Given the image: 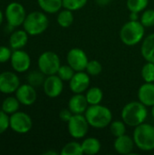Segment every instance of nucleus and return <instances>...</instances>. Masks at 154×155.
Segmentation results:
<instances>
[{
    "label": "nucleus",
    "instance_id": "obj_27",
    "mask_svg": "<svg viewBox=\"0 0 154 155\" xmlns=\"http://www.w3.org/2000/svg\"><path fill=\"white\" fill-rule=\"evenodd\" d=\"M149 0H127L126 5L130 12L141 13L148 6Z\"/></svg>",
    "mask_w": 154,
    "mask_h": 155
},
{
    "label": "nucleus",
    "instance_id": "obj_14",
    "mask_svg": "<svg viewBox=\"0 0 154 155\" xmlns=\"http://www.w3.org/2000/svg\"><path fill=\"white\" fill-rule=\"evenodd\" d=\"M15 94L20 104L25 106H30L34 104L37 99L36 90L34 86L31 85L30 84H20Z\"/></svg>",
    "mask_w": 154,
    "mask_h": 155
},
{
    "label": "nucleus",
    "instance_id": "obj_3",
    "mask_svg": "<svg viewBox=\"0 0 154 155\" xmlns=\"http://www.w3.org/2000/svg\"><path fill=\"white\" fill-rule=\"evenodd\" d=\"M145 27L143 25L138 21H132L125 23L120 31V38L121 41L128 45L133 46L139 44L144 37Z\"/></svg>",
    "mask_w": 154,
    "mask_h": 155
},
{
    "label": "nucleus",
    "instance_id": "obj_33",
    "mask_svg": "<svg viewBox=\"0 0 154 155\" xmlns=\"http://www.w3.org/2000/svg\"><path fill=\"white\" fill-rule=\"evenodd\" d=\"M75 74V71L69 65V64H64V65H61L58 72H57V75L63 80V81H70L74 74Z\"/></svg>",
    "mask_w": 154,
    "mask_h": 155
},
{
    "label": "nucleus",
    "instance_id": "obj_41",
    "mask_svg": "<svg viewBox=\"0 0 154 155\" xmlns=\"http://www.w3.org/2000/svg\"><path fill=\"white\" fill-rule=\"evenodd\" d=\"M44 155H56L57 153H55V152H53V151H49V152H45L44 153Z\"/></svg>",
    "mask_w": 154,
    "mask_h": 155
},
{
    "label": "nucleus",
    "instance_id": "obj_22",
    "mask_svg": "<svg viewBox=\"0 0 154 155\" xmlns=\"http://www.w3.org/2000/svg\"><path fill=\"white\" fill-rule=\"evenodd\" d=\"M39 7L48 14L58 13L63 7V0H37Z\"/></svg>",
    "mask_w": 154,
    "mask_h": 155
},
{
    "label": "nucleus",
    "instance_id": "obj_12",
    "mask_svg": "<svg viewBox=\"0 0 154 155\" xmlns=\"http://www.w3.org/2000/svg\"><path fill=\"white\" fill-rule=\"evenodd\" d=\"M10 64L14 71L16 73H25L30 68L31 58L30 55L22 49L13 50Z\"/></svg>",
    "mask_w": 154,
    "mask_h": 155
},
{
    "label": "nucleus",
    "instance_id": "obj_5",
    "mask_svg": "<svg viewBox=\"0 0 154 155\" xmlns=\"http://www.w3.org/2000/svg\"><path fill=\"white\" fill-rule=\"evenodd\" d=\"M49 25V20L46 15L40 11L29 13L23 24L24 29L29 35L35 36L43 34Z\"/></svg>",
    "mask_w": 154,
    "mask_h": 155
},
{
    "label": "nucleus",
    "instance_id": "obj_40",
    "mask_svg": "<svg viewBox=\"0 0 154 155\" xmlns=\"http://www.w3.org/2000/svg\"><path fill=\"white\" fill-rule=\"evenodd\" d=\"M3 21H4V14H3V12L0 10V25H2Z\"/></svg>",
    "mask_w": 154,
    "mask_h": 155
},
{
    "label": "nucleus",
    "instance_id": "obj_25",
    "mask_svg": "<svg viewBox=\"0 0 154 155\" xmlns=\"http://www.w3.org/2000/svg\"><path fill=\"white\" fill-rule=\"evenodd\" d=\"M74 20V17L73 11L65 9V8L64 10L60 11L57 15V23L61 27H64V28L70 27L73 25Z\"/></svg>",
    "mask_w": 154,
    "mask_h": 155
},
{
    "label": "nucleus",
    "instance_id": "obj_24",
    "mask_svg": "<svg viewBox=\"0 0 154 155\" xmlns=\"http://www.w3.org/2000/svg\"><path fill=\"white\" fill-rule=\"evenodd\" d=\"M86 100L89 104V105H94L99 104L103 101V93L99 87H92L89 88L85 94Z\"/></svg>",
    "mask_w": 154,
    "mask_h": 155
},
{
    "label": "nucleus",
    "instance_id": "obj_21",
    "mask_svg": "<svg viewBox=\"0 0 154 155\" xmlns=\"http://www.w3.org/2000/svg\"><path fill=\"white\" fill-rule=\"evenodd\" d=\"M84 154L93 155L98 153L101 150V143L97 138L89 137L84 140L81 143Z\"/></svg>",
    "mask_w": 154,
    "mask_h": 155
},
{
    "label": "nucleus",
    "instance_id": "obj_4",
    "mask_svg": "<svg viewBox=\"0 0 154 155\" xmlns=\"http://www.w3.org/2000/svg\"><path fill=\"white\" fill-rule=\"evenodd\" d=\"M135 145L143 152L154 150V126L150 124H142L135 127L133 132Z\"/></svg>",
    "mask_w": 154,
    "mask_h": 155
},
{
    "label": "nucleus",
    "instance_id": "obj_13",
    "mask_svg": "<svg viewBox=\"0 0 154 155\" xmlns=\"http://www.w3.org/2000/svg\"><path fill=\"white\" fill-rule=\"evenodd\" d=\"M64 81L57 75L52 74L45 77L43 84L44 94L50 98L58 97L64 90Z\"/></svg>",
    "mask_w": 154,
    "mask_h": 155
},
{
    "label": "nucleus",
    "instance_id": "obj_17",
    "mask_svg": "<svg viewBox=\"0 0 154 155\" xmlns=\"http://www.w3.org/2000/svg\"><path fill=\"white\" fill-rule=\"evenodd\" d=\"M88 102L85 95L82 94H75L68 102V108L74 114H84L88 108Z\"/></svg>",
    "mask_w": 154,
    "mask_h": 155
},
{
    "label": "nucleus",
    "instance_id": "obj_20",
    "mask_svg": "<svg viewBox=\"0 0 154 155\" xmlns=\"http://www.w3.org/2000/svg\"><path fill=\"white\" fill-rule=\"evenodd\" d=\"M141 53L147 62L154 63V34L147 35L142 44Z\"/></svg>",
    "mask_w": 154,
    "mask_h": 155
},
{
    "label": "nucleus",
    "instance_id": "obj_38",
    "mask_svg": "<svg viewBox=\"0 0 154 155\" xmlns=\"http://www.w3.org/2000/svg\"><path fill=\"white\" fill-rule=\"evenodd\" d=\"M95 2L100 6H106L112 2V0H95Z\"/></svg>",
    "mask_w": 154,
    "mask_h": 155
},
{
    "label": "nucleus",
    "instance_id": "obj_18",
    "mask_svg": "<svg viewBox=\"0 0 154 155\" xmlns=\"http://www.w3.org/2000/svg\"><path fill=\"white\" fill-rule=\"evenodd\" d=\"M139 101L146 107H152L154 105V84L146 83L141 85L138 91Z\"/></svg>",
    "mask_w": 154,
    "mask_h": 155
},
{
    "label": "nucleus",
    "instance_id": "obj_10",
    "mask_svg": "<svg viewBox=\"0 0 154 155\" xmlns=\"http://www.w3.org/2000/svg\"><path fill=\"white\" fill-rule=\"evenodd\" d=\"M68 64L75 71H84L87 64L89 62L88 56L85 52L80 48H73L71 49L66 56Z\"/></svg>",
    "mask_w": 154,
    "mask_h": 155
},
{
    "label": "nucleus",
    "instance_id": "obj_26",
    "mask_svg": "<svg viewBox=\"0 0 154 155\" xmlns=\"http://www.w3.org/2000/svg\"><path fill=\"white\" fill-rule=\"evenodd\" d=\"M62 155H83L82 144L77 142H70L66 143L61 151Z\"/></svg>",
    "mask_w": 154,
    "mask_h": 155
},
{
    "label": "nucleus",
    "instance_id": "obj_7",
    "mask_svg": "<svg viewBox=\"0 0 154 155\" xmlns=\"http://www.w3.org/2000/svg\"><path fill=\"white\" fill-rule=\"evenodd\" d=\"M26 15H27L24 5L18 2L9 3L5 10V17L7 25L12 27L23 25Z\"/></svg>",
    "mask_w": 154,
    "mask_h": 155
},
{
    "label": "nucleus",
    "instance_id": "obj_42",
    "mask_svg": "<svg viewBox=\"0 0 154 155\" xmlns=\"http://www.w3.org/2000/svg\"><path fill=\"white\" fill-rule=\"evenodd\" d=\"M152 116H153V118H154V105L152 106Z\"/></svg>",
    "mask_w": 154,
    "mask_h": 155
},
{
    "label": "nucleus",
    "instance_id": "obj_19",
    "mask_svg": "<svg viewBox=\"0 0 154 155\" xmlns=\"http://www.w3.org/2000/svg\"><path fill=\"white\" fill-rule=\"evenodd\" d=\"M29 35L24 30H15L14 31L9 37V46L12 50L23 49L28 43Z\"/></svg>",
    "mask_w": 154,
    "mask_h": 155
},
{
    "label": "nucleus",
    "instance_id": "obj_8",
    "mask_svg": "<svg viewBox=\"0 0 154 155\" xmlns=\"http://www.w3.org/2000/svg\"><path fill=\"white\" fill-rule=\"evenodd\" d=\"M33 121L29 114L24 112L17 111L10 115V129L16 134H25L31 131Z\"/></svg>",
    "mask_w": 154,
    "mask_h": 155
},
{
    "label": "nucleus",
    "instance_id": "obj_6",
    "mask_svg": "<svg viewBox=\"0 0 154 155\" xmlns=\"http://www.w3.org/2000/svg\"><path fill=\"white\" fill-rule=\"evenodd\" d=\"M39 70L46 76L56 74L60 66L61 61L58 54L52 51H45L42 53L37 61Z\"/></svg>",
    "mask_w": 154,
    "mask_h": 155
},
{
    "label": "nucleus",
    "instance_id": "obj_11",
    "mask_svg": "<svg viewBox=\"0 0 154 155\" xmlns=\"http://www.w3.org/2000/svg\"><path fill=\"white\" fill-rule=\"evenodd\" d=\"M19 86L20 79L15 73L5 71L0 74V93L11 94L15 93Z\"/></svg>",
    "mask_w": 154,
    "mask_h": 155
},
{
    "label": "nucleus",
    "instance_id": "obj_16",
    "mask_svg": "<svg viewBox=\"0 0 154 155\" xmlns=\"http://www.w3.org/2000/svg\"><path fill=\"white\" fill-rule=\"evenodd\" d=\"M134 140L131 136L127 134L121 135L119 137H116L114 143H113V148L114 150L120 153V154L127 155L131 154L134 149Z\"/></svg>",
    "mask_w": 154,
    "mask_h": 155
},
{
    "label": "nucleus",
    "instance_id": "obj_37",
    "mask_svg": "<svg viewBox=\"0 0 154 155\" xmlns=\"http://www.w3.org/2000/svg\"><path fill=\"white\" fill-rule=\"evenodd\" d=\"M74 115V114L70 111V109H63L60 113H59V117L60 119L64 122V123H68L70 121V119L72 118V116Z\"/></svg>",
    "mask_w": 154,
    "mask_h": 155
},
{
    "label": "nucleus",
    "instance_id": "obj_34",
    "mask_svg": "<svg viewBox=\"0 0 154 155\" xmlns=\"http://www.w3.org/2000/svg\"><path fill=\"white\" fill-rule=\"evenodd\" d=\"M140 22L143 25L144 27H152L154 25V10L153 9H147L144 10Z\"/></svg>",
    "mask_w": 154,
    "mask_h": 155
},
{
    "label": "nucleus",
    "instance_id": "obj_23",
    "mask_svg": "<svg viewBox=\"0 0 154 155\" xmlns=\"http://www.w3.org/2000/svg\"><path fill=\"white\" fill-rule=\"evenodd\" d=\"M20 104H21L20 102L15 96H8L5 98L4 101L2 102L1 110L4 111L8 115H11L16 113L17 111H19Z\"/></svg>",
    "mask_w": 154,
    "mask_h": 155
},
{
    "label": "nucleus",
    "instance_id": "obj_39",
    "mask_svg": "<svg viewBox=\"0 0 154 155\" xmlns=\"http://www.w3.org/2000/svg\"><path fill=\"white\" fill-rule=\"evenodd\" d=\"M130 20H132V21H138L139 20V13L131 12V14H130Z\"/></svg>",
    "mask_w": 154,
    "mask_h": 155
},
{
    "label": "nucleus",
    "instance_id": "obj_1",
    "mask_svg": "<svg viewBox=\"0 0 154 155\" xmlns=\"http://www.w3.org/2000/svg\"><path fill=\"white\" fill-rule=\"evenodd\" d=\"M148 111L146 106L140 101L130 102L124 105L122 110V120L126 125L136 127L143 124L147 118Z\"/></svg>",
    "mask_w": 154,
    "mask_h": 155
},
{
    "label": "nucleus",
    "instance_id": "obj_2",
    "mask_svg": "<svg viewBox=\"0 0 154 155\" xmlns=\"http://www.w3.org/2000/svg\"><path fill=\"white\" fill-rule=\"evenodd\" d=\"M84 116L90 126L96 129H103L110 125L113 122V114L111 110L103 105H89Z\"/></svg>",
    "mask_w": 154,
    "mask_h": 155
},
{
    "label": "nucleus",
    "instance_id": "obj_36",
    "mask_svg": "<svg viewBox=\"0 0 154 155\" xmlns=\"http://www.w3.org/2000/svg\"><path fill=\"white\" fill-rule=\"evenodd\" d=\"M12 49L11 47L0 45V64H5L10 61L12 56Z\"/></svg>",
    "mask_w": 154,
    "mask_h": 155
},
{
    "label": "nucleus",
    "instance_id": "obj_29",
    "mask_svg": "<svg viewBox=\"0 0 154 155\" xmlns=\"http://www.w3.org/2000/svg\"><path fill=\"white\" fill-rule=\"evenodd\" d=\"M45 80L44 74L39 70V71H34L31 72L27 76V82L33 86H40L44 84V82Z\"/></svg>",
    "mask_w": 154,
    "mask_h": 155
},
{
    "label": "nucleus",
    "instance_id": "obj_9",
    "mask_svg": "<svg viewBox=\"0 0 154 155\" xmlns=\"http://www.w3.org/2000/svg\"><path fill=\"white\" fill-rule=\"evenodd\" d=\"M68 124V132L74 139L84 138L89 131V124L84 114H74Z\"/></svg>",
    "mask_w": 154,
    "mask_h": 155
},
{
    "label": "nucleus",
    "instance_id": "obj_31",
    "mask_svg": "<svg viewBox=\"0 0 154 155\" xmlns=\"http://www.w3.org/2000/svg\"><path fill=\"white\" fill-rule=\"evenodd\" d=\"M85 71L91 76H97L102 73L103 65L97 60H91L88 62L87 66L85 68Z\"/></svg>",
    "mask_w": 154,
    "mask_h": 155
},
{
    "label": "nucleus",
    "instance_id": "obj_15",
    "mask_svg": "<svg viewBox=\"0 0 154 155\" xmlns=\"http://www.w3.org/2000/svg\"><path fill=\"white\" fill-rule=\"evenodd\" d=\"M90 86V75L84 71L76 72L69 81L70 90L74 94H83Z\"/></svg>",
    "mask_w": 154,
    "mask_h": 155
},
{
    "label": "nucleus",
    "instance_id": "obj_32",
    "mask_svg": "<svg viewBox=\"0 0 154 155\" xmlns=\"http://www.w3.org/2000/svg\"><path fill=\"white\" fill-rule=\"evenodd\" d=\"M88 0H63V7L71 11H76L83 8Z\"/></svg>",
    "mask_w": 154,
    "mask_h": 155
},
{
    "label": "nucleus",
    "instance_id": "obj_28",
    "mask_svg": "<svg viewBox=\"0 0 154 155\" xmlns=\"http://www.w3.org/2000/svg\"><path fill=\"white\" fill-rule=\"evenodd\" d=\"M142 77L146 83H154V63L147 62L143 66Z\"/></svg>",
    "mask_w": 154,
    "mask_h": 155
},
{
    "label": "nucleus",
    "instance_id": "obj_35",
    "mask_svg": "<svg viewBox=\"0 0 154 155\" xmlns=\"http://www.w3.org/2000/svg\"><path fill=\"white\" fill-rule=\"evenodd\" d=\"M10 128V115L0 110V134H4Z\"/></svg>",
    "mask_w": 154,
    "mask_h": 155
},
{
    "label": "nucleus",
    "instance_id": "obj_30",
    "mask_svg": "<svg viewBox=\"0 0 154 155\" xmlns=\"http://www.w3.org/2000/svg\"><path fill=\"white\" fill-rule=\"evenodd\" d=\"M110 131L115 138L119 137L125 134L126 124L123 121H113L110 124Z\"/></svg>",
    "mask_w": 154,
    "mask_h": 155
}]
</instances>
